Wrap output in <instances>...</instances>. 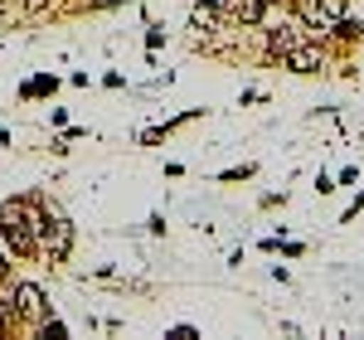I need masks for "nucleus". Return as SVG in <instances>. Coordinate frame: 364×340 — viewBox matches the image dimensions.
<instances>
[{
  "label": "nucleus",
  "instance_id": "f257e3e1",
  "mask_svg": "<svg viewBox=\"0 0 364 340\" xmlns=\"http://www.w3.org/2000/svg\"><path fill=\"white\" fill-rule=\"evenodd\" d=\"M44 199L39 195H10L0 199V243L10 248V257H34V233L44 224Z\"/></svg>",
  "mask_w": 364,
  "mask_h": 340
},
{
  "label": "nucleus",
  "instance_id": "f03ea898",
  "mask_svg": "<svg viewBox=\"0 0 364 340\" xmlns=\"http://www.w3.org/2000/svg\"><path fill=\"white\" fill-rule=\"evenodd\" d=\"M73 243H78V233H73V224L58 214V209H49L44 214V224H39V233H34V257H44V262H68L73 257Z\"/></svg>",
  "mask_w": 364,
  "mask_h": 340
},
{
  "label": "nucleus",
  "instance_id": "7ed1b4c3",
  "mask_svg": "<svg viewBox=\"0 0 364 340\" xmlns=\"http://www.w3.org/2000/svg\"><path fill=\"white\" fill-rule=\"evenodd\" d=\"M272 63H277V68H287L291 78H316V73H326L336 58H331V44H326V39H301V44L282 49Z\"/></svg>",
  "mask_w": 364,
  "mask_h": 340
},
{
  "label": "nucleus",
  "instance_id": "20e7f679",
  "mask_svg": "<svg viewBox=\"0 0 364 340\" xmlns=\"http://www.w3.org/2000/svg\"><path fill=\"white\" fill-rule=\"evenodd\" d=\"M10 307H15V326H25V331H34L44 316H54L49 292L39 282H10Z\"/></svg>",
  "mask_w": 364,
  "mask_h": 340
},
{
  "label": "nucleus",
  "instance_id": "39448f33",
  "mask_svg": "<svg viewBox=\"0 0 364 340\" xmlns=\"http://www.w3.org/2000/svg\"><path fill=\"white\" fill-rule=\"evenodd\" d=\"M190 29H195L199 39H214V34H224V29H228L224 5H209V0H195V10H190Z\"/></svg>",
  "mask_w": 364,
  "mask_h": 340
},
{
  "label": "nucleus",
  "instance_id": "423d86ee",
  "mask_svg": "<svg viewBox=\"0 0 364 340\" xmlns=\"http://www.w3.org/2000/svg\"><path fill=\"white\" fill-rule=\"evenodd\" d=\"M360 39H364V20H355V15H345L326 29V44H360Z\"/></svg>",
  "mask_w": 364,
  "mask_h": 340
},
{
  "label": "nucleus",
  "instance_id": "0eeeda50",
  "mask_svg": "<svg viewBox=\"0 0 364 340\" xmlns=\"http://www.w3.org/2000/svg\"><path fill=\"white\" fill-rule=\"evenodd\" d=\"M58 87H63V78H58V73H34V78L20 87V97H25V102H34V97H54Z\"/></svg>",
  "mask_w": 364,
  "mask_h": 340
},
{
  "label": "nucleus",
  "instance_id": "6e6552de",
  "mask_svg": "<svg viewBox=\"0 0 364 340\" xmlns=\"http://www.w3.org/2000/svg\"><path fill=\"white\" fill-rule=\"evenodd\" d=\"M252 175H257V161H243V166H228V170H219L214 180H219V185H248Z\"/></svg>",
  "mask_w": 364,
  "mask_h": 340
},
{
  "label": "nucleus",
  "instance_id": "1a4fd4ad",
  "mask_svg": "<svg viewBox=\"0 0 364 340\" xmlns=\"http://www.w3.org/2000/svg\"><path fill=\"white\" fill-rule=\"evenodd\" d=\"M34 336H44V340H63V336H68V326H63L58 316H44V321L34 326Z\"/></svg>",
  "mask_w": 364,
  "mask_h": 340
},
{
  "label": "nucleus",
  "instance_id": "9d476101",
  "mask_svg": "<svg viewBox=\"0 0 364 340\" xmlns=\"http://www.w3.org/2000/svg\"><path fill=\"white\" fill-rule=\"evenodd\" d=\"M166 137H170V127H166V122H161V127H146V132H136V142H141V146H161Z\"/></svg>",
  "mask_w": 364,
  "mask_h": 340
},
{
  "label": "nucleus",
  "instance_id": "9b49d317",
  "mask_svg": "<svg viewBox=\"0 0 364 340\" xmlns=\"http://www.w3.org/2000/svg\"><path fill=\"white\" fill-rule=\"evenodd\" d=\"M311 190H316V195H336V175H326V170H316V180H311Z\"/></svg>",
  "mask_w": 364,
  "mask_h": 340
},
{
  "label": "nucleus",
  "instance_id": "f8f14e48",
  "mask_svg": "<svg viewBox=\"0 0 364 340\" xmlns=\"http://www.w3.org/2000/svg\"><path fill=\"white\" fill-rule=\"evenodd\" d=\"M117 5H132V0H83L78 10H92V15H102V10H117Z\"/></svg>",
  "mask_w": 364,
  "mask_h": 340
},
{
  "label": "nucleus",
  "instance_id": "ddd939ff",
  "mask_svg": "<svg viewBox=\"0 0 364 340\" xmlns=\"http://www.w3.org/2000/svg\"><path fill=\"white\" fill-rule=\"evenodd\" d=\"M161 44H166V29H161V25H146V49H151V54H156V49H161Z\"/></svg>",
  "mask_w": 364,
  "mask_h": 340
},
{
  "label": "nucleus",
  "instance_id": "4468645a",
  "mask_svg": "<svg viewBox=\"0 0 364 340\" xmlns=\"http://www.w3.org/2000/svg\"><path fill=\"white\" fill-rule=\"evenodd\" d=\"M252 102H267V92H262V87H243V92H238V107H252Z\"/></svg>",
  "mask_w": 364,
  "mask_h": 340
},
{
  "label": "nucleus",
  "instance_id": "2eb2a0df",
  "mask_svg": "<svg viewBox=\"0 0 364 340\" xmlns=\"http://www.w3.org/2000/svg\"><path fill=\"white\" fill-rule=\"evenodd\" d=\"M58 137H63V142H87V127H68V122H63Z\"/></svg>",
  "mask_w": 364,
  "mask_h": 340
},
{
  "label": "nucleus",
  "instance_id": "dca6fc26",
  "mask_svg": "<svg viewBox=\"0 0 364 340\" xmlns=\"http://www.w3.org/2000/svg\"><path fill=\"white\" fill-rule=\"evenodd\" d=\"M146 233H156V238H161V233H166V214H161V209H156V214H151V219H146Z\"/></svg>",
  "mask_w": 364,
  "mask_h": 340
},
{
  "label": "nucleus",
  "instance_id": "f3484780",
  "mask_svg": "<svg viewBox=\"0 0 364 340\" xmlns=\"http://www.w3.org/2000/svg\"><path fill=\"white\" fill-rule=\"evenodd\" d=\"M360 209H364V190H360V195H355V199H350V209H345V214H340V224H350V219H355V214H360Z\"/></svg>",
  "mask_w": 364,
  "mask_h": 340
},
{
  "label": "nucleus",
  "instance_id": "a211bd4d",
  "mask_svg": "<svg viewBox=\"0 0 364 340\" xmlns=\"http://www.w3.org/2000/svg\"><path fill=\"white\" fill-rule=\"evenodd\" d=\"M355 180H360V166H345V170L336 175V190H340V185H355Z\"/></svg>",
  "mask_w": 364,
  "mask_h": 340
},
{
  "label": "nucleus",
  "instance_id": "6ab92c4d",
  "mask_svg": "<svg viewBox=\"0 0 364 340\" xmlns=\"http://www.w3.org/2000/svg\"><path fill=\"white\" fill-rule=\"evenodd\" d=\"M68 122V107H49V127H63Z\"/></svg>",
  "mask_w": 364,
  "mask_h": 340
},
{
  "label": "nucleus",
  "instance_id": "aec40b11",
  "mask_svg": "<svg viewBox=\"0 0 364 340\" xmlns=\"http://www.w3.org/2000/svg\"><path fill=\"white\" fill-rule=\"evenodd\" d=\"M102 87H127V78H122V73L112 68V73H102Z\"/></svg>",
  "mask_w": 364,
  "mask_h": 340
},
{
  "label": "nucleus",
  "instance_id": "412c9836",
  "mask_svg": "<svg viewBox=\"0 0 364 340\" xmlns=\"http://www.w3.org/2000/svg\"><path fill=\"white\" fill-rule=\"evenodd\" d=\"M0 277H10V248L0 243Z\"/></svg>",
  "mask_w": 364,
  "mask_h": 340
}]
</instances>
